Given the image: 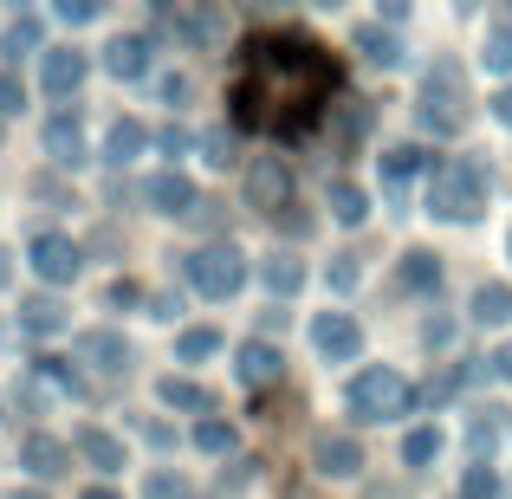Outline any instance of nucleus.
I'll use <instances>...</instances> for the list:
<instances>
[{
	"mask_svg": "<svg viewBox=\"0 0 512 499\" xmlns=\"http://www.w3.org/2000/svg\"><path fill=\"white\" fill-rule=\"evenodd\" d=\"M338 59L305 33H266L247 46V72L234 85V117L260 137H305L338 98Z\"/></svg>",
	"mask_w": 512,
	"mask_h": 499,
	"instance_id": "obj_1",
	"label": "nucleus"
},
{
	"mask_svg": "<svg viewBox=\"0 0 512 499\" xmlns=\"http://www.w3.org/2000/svg\"><path fill=\"white\" fill-rule=\"evenodd\" d=\"M344 402H350V415H357V422H396V415L415 402V389H409V376H402V370H389V363H370V370L350 376Z\"/></svg>",
	"mask_w": 512,
	"mask_h": 499,
	"instance_id": "obj_2",
	"label": "nucleus"
},
{
	"mask_svg": "<svg viewBox=\"0 0 512 499\" xmlns=\"http://www.w3.org/2000/svg\"><path fill=\"white\" fill-rule=\"evenodd\" d=\"M487 208V175H480V163H441L435 182H428V214L435 221H474V214Z\"/></svg>",
	"mask_w": 512,
	"mask_h": 499,
	"instance_id": "obj_3",
	"label": "nucleus"
},
{
	"mask_svg": "<svg viewBox=\"0 0 512 499\" xmlns=\"http://www.w3.org/2000/svg\"><path fill=\"white\" fill-rule=\"evenodd\" d=\"M415 117H422V130H435V137H454V130L467 124V78H461V65H435V72L422 78Z\"/></svg>",
	"mask_w": 512,
	"mask_h": 499,
	"instance_id": "obj_4",
	"label": "nucleus"
},
{
	"mask_svg": "<svg viewBox=\"0 0 512 499\" xmlns=\"http://www.w3.org/2000/svg\"><path fill=\"white\" fill-rule=\"evenodd\" d=\"M188 286H195L201 299H234V292L247 286V253L227 247V240L195 247V253H188Z\"/></svg>",
	"mask_w": 512,
	"mask_h": 499,
	"instance_id": "obj_5",
	"label": "nucleus"
},
{
	"mask_svg": "<svg viewBox=\"0 0 512 499\" xmlns=\"http://www.w3.org/2000/svg\"><path fill=\"white\" fill-rule=\"evenodd\" d=\"M26 260H33V273H39V286H72L78 279V247L65 234H46V227H39L33 234V247H26Z\"/></svg>",
	"mask_w": 512,
	"mask_h": 499,
	"instance_id": "obj_6",
	"label": "nucleus"
},
{
	"mask_svg": "<svg viewBox=\"0 0 512 499\" xmlns=\"http://www.w3.org/2000/svg\"><path fill=\"white\" fill-rule=\"evenodd\" d=\"M39 150H46L59 169H78L85 163V117L78 111H52L46 130H39Z\"/></svg>",
	"mask_w": 512,
	"mask_h": 499,
	"instance_id": "obj_7",
	"label": "nucleus"
},
{
	"mask_svg": "<svg viewBox=\"0 0 512 499\" xmlns=\"http://www.w3.org/2000/svg\"><path fill=\"white\" fill-rule=\"evenodd\" d=\"M85 52L78 46H46L39 52V85H46V98H72L78 85H85Z\"/></svg>",
	"mask_w": 512,
	"mask_h": 499,
	"instance_id": "obj_8",
	"label": "nucleus"
},
{
	"mask_svg": "<svg viewBox=\"0 0 512 499\" xmlns=\"http://www.w3.org/2000/svg\"><path fill=\"white\" fill-rule=\"evenodd\" d=\"M286 195H292V175L279 156H253V169H247V201L253 208H266V214H279L286 208Z\"/></svg>",
	"mask_w": 512,
	"mask_h": 499,
	"instance_id": "obj_9",
	"label": "nucleus"
},
{
	"mask_svg": "<svg viewBox=\"0 0 512 499\" xmlns=\"http://www.w3.org/2000/svg\"><path fill=\"white\" fill-rule=\"evenodd\" d=\"M422 169H428V150H415V143H396V150L383 156V195L402 208V201H409V188L422 182Z\"/></svg>",
	"mask_w": 512,
	"mask_h": 499,
	"instance_id": "obj_10",
	"label": "nucleus"
},
{
	"mask_svg": "<svg viewBox=\"0 0 512 499\" xmlns=\"http://www.w3.org/2000/svg\"><path fill=\"white\" fill-rule=\"evenodd\" d=\"M312 344L325 350V357H357L363 331H357V318H350V312H318L312 318Z\"/></svg>",
	"mask_w": 512,
	"mask_h": 499,
	"instance_id": "obj_11",
	"label": "nucleus"
},
{
	"mask_svg": "<svg viewBox=\"0 0 512 499\" xmlns=\"http://www.w3.org/2000/svg\"><path fill=\"white\" fill-rule=\"evenodd\" d=\"M234 376H240L247 389H273L279 376H286V357H279L273 344H253V337H247V344H240V363H234Z\"/></svg>",
	"mask_w": 512,
	"mask_h": 499,
	"instance_id": "obj_12",
	"label": "nucleus"
},
{
	"mask_svg": "<svg viewBox=\"0 0 512 499\" xmlns=\"http://www.w3.org/2000/svg\"><path fill=\"white\" fill-rule=\"evenodd\" d=\"M104 72L111 78H150V39L143 33H117L104 46Z\"/></svg>",
	"mask_w": 512,
	"mask_h": 499,
	"instance_id": "obj_13",
	"label": "nucleus"
},
{
	"mask_svg": "<svg viewBox=\"0 0 512 499\" xmlns=\"http://www.w3.org/2000/svg\"><path fill=\"white\" fill-rule=\"evenodd\" d=\"M143 201H150L156 214H188V208H195V182H188V175H175V169H163V175H150V182H143Z\"/></svg>",
	"mask_w": 512,
	"mask_h": 499,
	"instance_id": "obj_14",
	"label": "nucleus"
},
{
	"mask_svg": "<svg viewBox=\"0 0 512 499\" xmlns=\"http://www.w3.org/2000/svg\"><path fill=\"white\" fill-rule=\"evenodd\" d=\"M312 461L325 467L331 480H350V474H363V448H357V435H318Z\"/></svg>",
	"mask_w": 512,
	"mask_h": 499,
	"instance_id": "obj_15",
	"label": "nucleus"
},
{
	"mask_svg": "<svg viewBox=\"0 0 512 499\" xmlns=\"http://www.w3.org/2000/svg\"><path fill=\"white\" fill-rule=\"evenodd\" d=\"M78 357H85L91 370H104V376H124V370H130V344H124L117 331H85Z\"/></svg>",
	"mask_w": 512,
	"mask_h": 499,
	"instance_id": "obj_16",
	"label": "nucleus"
},
{
	"mask_svg": "<svg viewBox=\"0 0 512 499\" xmlns=\"http://www.w3.org/2000/svg\"><path fill=\"white\" fill-rule=\"evenodd\" d=\"M150 150V130L137 124V117H117L111 130H104V163L111 169H124V163H137V156Z\"/></svg>",
	"mask_w": 512,
	"mask_h": 499,
	"instance_id": "obj_17",
	"label": "nucleus"
},
{
	"mask_svg": "<svg viewBox=\"0 0 512 499\" xmlns=\"http://www.w3.org/2000/svg\"><path fill=\"white\" fill-rule=\"evenodd\" d=\"M20 467H26L33 480H59V474H65V441L26 435V441H20Z\"/></svg>",
	"mask_w": 512,
	"mask_h": 499,
	"instance_id": "obj_18",
	"label": "nucleus"
},
{
	"mask_svg": "<svg viewBox=\"0 0 512 499\" xmlns=\"http://www.w3.org/2000/svg\"><path fill=\"white\" fill-rule=\"evenodd\" d=\"M78 454H85L98 474H117V467H124V441H117L111 428H78Z\"/></svg>",
	"mask_w": 512,
	"mask_h": 499,
	"instance_id": "obj_19",
	"label": "nucleus"
},
{
	"mask_svg": "<svg viewBox=\"0 0 512 499\" xmlns=\"http://www.w3.org/2000/svg\"><path fill=\"white\" fill-rule=\"evenodd\" d=\"M402 292H441V260H435V253H428V247H409V253H402Z\"/></svg>",
	"mask_w": 512,
	"mask_h": 499,
	"instance_id": "obj_20",
	"label": "nucleus"
},
{
	"mask_svg": "<svg viewBox=\"0 0 512 499\" xmlns=\"http://www.w3.org/2000/svg\"><path fill=\"white\" fill-rule=\"evenodd\" d=\"M357 52L376 65V72H396V65H402V46H396L389 26H357Z\"/></svg>",
	"mask_w": 512,
	"mask_h": 499,
	"instance_id": "obj_21",
	"label": "nucleus"
},
{
	"mask_svg": "<svg viewBox=\"0 0 512 499\" xmlns=\"http://www.w3.org/2000/svg\"><path fill=\"white\" fill-rule=\"evenodd\" d=\"M325 201H331V221H344V227H363V221H370V195H363L357 182H344V175L331 182Z\"/></svg>",
	"mask_w": 512,
	"mask_h": 499,
	"instance_id": "obj_22",
	"label": "nucleus"
},
{
	"mask_svg": "<svg viewBox=\"0 0 512 499\" xmlns=\"http://www.w3.org/2000/svg\"><path fill=\"white\" fill-rule=\"evenodd\" d=\"M260 279L279 292V299H286V292L305 286V260H299V253H266V260H260Z\"/></svg>",
	"mask_w": 512,
	"mask_h": 499,
	"instance_id": "obj_23",
	"label": "nucleus"
},
{
	"mask_svg": "<svg viewBox=\"0 0 512 499\" xmlns=\"http://www.w3.org/2000/svg\"><path fill=\"white\" fill-rule=\"evenodd\" d=\"M156 396H163L169 409H188V415H208L214 409V396L201 383H188V376H163V383H156Z\"/></svg>",
	"mask_w": 512,
	"mask_h": 499,
	"instance_id": "obj_24",
	"label": "nucleus"
},
{
	"mask_svg": "<svg viewBox=\"0 0 512 499\" xmlns=\"http://www.w3.org/2000/svg\"><path fill=\"white\" fill-rule=\"evenodd\" d=\"M26 337H59L65 331V305L59 299H46V292H39V299H26Z\"/></svg>",
	"mask_w": 512,
	"mask_h": 499,
	"instance_id": "obj_25",
	"label": "nucleus"
},
{
	"mask_svg": "<svg viewBox=\"0 0 512 499\" xmlns=\"http://www.w3.org/2000/svg\"><path fill=\"white\" fill-rule=\"evenodd\" d=\"M441 454V428L435 422H422V428H409L402 435V467H428Z\"/></svg>",
	"mask_w": 512,
	"mask_h": 499,
	"instance_id": "obj_26",
	"label": "nucleus"
},
{
	"mask_svg": "<svg viewBox=\"0 0 512 499\" xmlns=\"http://www.w3.org/2000/svg\"><path fill=\"white\" fill-rule=\"evenodd\" d=\"M474 318H480V325H506V318H512V286H500V279L480 286L474 292Z\"/></svg>",
	"mask_w": 512,
	"mask_h": 499,
	"instance_id": "obj_27",
	"label": "nucleus"
},
{
	"mask_svg": "<svg viewBox=\"0 0 512 499\" xmlns=\"http://www.w3.org/2000/svg\"><path fill=\"white\" fill-rule=\"evenodd\" d=\"M234 441H240V428H234V422H221V415L195 422V448H201V454H234Z\"/></svg>",
	"mask_w": 512,
	"mask_h": 499,
	"instance_id": "obj_28",
	"label": "nucleus"
},
{
	"mask_svg": "<svg viewBox=\"0 0 512 499\" xmlns=\"http://www.w3.org/2000/svg\"><path fill=\"white\" fill-rule=\"evenodd\" d=\"M214 350H221V331H214V325H195V331L175 337V357H182V363H208Z\"/></svg>",
	"mask_w": 512,
	"mask_h": 499,
	"instance_id": "obj_29",
	"label": "nucleus"
},
{
	"mask_svg": "<svg viewBox=\"0 0 512 499\" xmlns=\"http://www.w3.org/2000/svg\"><path fill=\"white\" fill-rule=\"evenodd\" d=\"M39 39H46V33H39V20H13V26H7V39H0V52H7V59H26Z\"/></svg>",
	"mask_w": 512,
	"mask_h": 499,
	"instance_id": "obj_30",
	"label": "nucleus"
},
{
	"mask_svg": "<svg viewBox=\"0 0 512 499\" xmlns=\"http://www.w3.org/2000/svg\"><path fill=\"white\" fill-rule=\"evenodd\" d=\"M195 150H201V163H208V169H227V163H234V137H227V130H208Z\"/></svg>",
	"mask_w": 512,
	"mask_h": 499,
	"instance_id": "obj_31",
	"label": "nucleus"
},
{
	"mask_svg": "<svg viewBox=\"0 0 512 499\" xmlns=\"http://www.w3.org/2000/svg\"><path fill=\"white\" fill-rule=\"evenodd\" d=\"M480 59H487V72H512V26H500V33L487 39V52H480Z\"/></svg>",
	"mask_w": 512,
	"mask_h": 499,
	"instance_id": "obj_32",
	"label": "nucleus"
},
{
	"mask_svg": "<svg viewBox=\"0 0 512 499\" xmlns=\"http://www.w3.org/2000/svg\"><path fill=\"white\" fill-rule=\"evenodd\" d=\"M98 7H104V0H52V13H59L65 26H85V20H98Z\"/></svg>",
	"mask_w": 512,
	"mask_h": 499,
	"instance_id": "obj_33",
	"label": "nucleus"
},
{
	"mask_svg": "<svg viewBox=\"0 0 512 499\" xmlns=\"http://www.w3.org/2000/svg\"><path fill=\"white\" fill-rule=\"evenodd\" d=\"M143 499H188V480H182V474H150Z\"/></svg>",
	"mask_w": 512,
	"mask_h": 499,
	"instance_id": "obj_34",
	"label": "nucleus"
},
{
	"mask_svg": "<svg viewBox=\"0 0 512 499\" xmlns=\"http://www.w3.org/2000/svg\"><path fill=\"white\" fill-rule=\"evenodd\" d=\"M13 111H26V91L13 72H0V117H13Z\"/></svg>",
	"mask_w": 512,
	"mask_h": 499,
	"instance_id": "obj_35",
	"label": "nucleus"
},
{
	"mask_svg": "<svg viewBox=\"0 0 512 499\" xmlns=\"http://www.w3.org/2000/svg\"><path fill=\"white\" fill-rule=\"evenodd\" d=\"M493 493H500L493 467H467V499H493Z\"/></svg>",
	"mask_w": 512,
	"mask_h": 499,
	"instance_id": "obj_36",
	"label": "nucleus"
},
{
	"mask_svg": "<svg viewBox=\"0 0 512 499\" xmlns=\"http://www.w3.org/2000/svg\"><path fill=\"white\" fill-rule=\"evenodd\" d=\"M156 98H163V104H188V78H182V72L156 78Z\"/></svg>",
	"mask_w": 512,
	"mask_h": 499,
	"instance_id": "obj_37",
	"label": "nucleus"
},
{
	"mask_svg": "<svg viewBox=\"0 0 512 499\" xmlns=\"http://www.w3.org/2000/svg\"><path fill=\"white\" fill-rule=\"evenodd\" d=\"M357 279H363V266H357V260H350V253H344V260L331 266V286H338V292H350V286H357Z\"/></svg>",
	"mask_w": 512,
	"mask_h": 499,
	"instance_id": "obj_38",
	"label": "nucleus"
},
{
	"mask_svg": "<svg viewBox=\"0 0 512 499\" xmlns=\"http://www.w3.org/2000/svg\"><path fill=\"white\" fill-rule=\"evenodd\" d=\"M487 363H493V376H500V383H512V344H500Z\"/></svg>",
	"mask_w": 512,
	"mask_h": 499,
	"instance_id": "obj_39",
	"label": "nucleus"
},
{
	"mask_svg": "<svg viewBox=\"0 0 512 499\" xmlns=\"http://www.w3.org/2000/svg\"><path fill=\"white\" fill-rule=\"evenodd\" d=\"M137 299H143V292L130 286V279H117V286H111V305H137Z\"/></svg>",
	"mask_w": 512,
	"mask_h": 499,
	"instance_id": "obj_40",
	"label": "nucleus"
},
{
	"mask_svg": "<svg viewBox=\"0 0 512 499\" xmlns=\"http://www.w3.org/2000/svg\"><path fill=\"white\" fill-rule=\"evenodd\" d=\"M493 117H500V124H506V130H512V85H506V91H500V98H493Z\"/></svg>",
	"mask_w": 512,
	"mask_h": 499,
	"instance_id": "obj_41",
	"label": "nucleus"
},
{
	"mask_svg": "<svg viewBox=\"0 0 512 499\" xmlns=\"http://www.w3.org/2000/svg\"><path fill=\"white\" fill-rule=\"evenodd\" d=\"M409 7L415 0H383V20H409Z\"/></svg>",
	"mask_w": 512,
	"mask_h": 499,
	"instance_id": "obj_42",
	"label": "nucleus"
},
{
	"mask_svg": "<svg viewBox=\"0 0 512 499\" xmlns=\"http://www.w3.org/2000/svg\"><path fill=\"white\" fill-rule=\"evenodd\" d=\"M13 286V260H7V253H0V292H7Z\"/></svg>",
	"mask_w": 512,
	"mask_h": 499,
	"instance_id": "obj_43",
	"label": "nucleus"
},
{
	"mask_svg": "<svg viewBox=\"0 0 512 499\" xmlns=\"http://www.w3.org/2000/svg\"><path fill=\"white\" fill-rule=\"evenodd\" d=\"M7 499H46V493H39V487H20V493H7Z\"/></svg>",
	"mask_w": 512,
	"mask_h": 499,
	"instance_id": "obj_44",
	"label": "nucleus"
},
{
	"mask_svg": "<svg viewBox=\"0 0 512 499\" xmlns=\"http://www.w3.org/2000/svg\"><path fill=\"white\" fill-rule=\"evenodd\" d=\"M85 499H117V493H111V487H91V493H85Z\"/></svg>",
	"mask_w": 512,
	"mask_h": 499,
	"instance_id": "obj_45",
	"label": "nucleus"
},
{
	"mask_svg": "<svg viewBox=\"0 0 512 499\" xmlns=\"http://www.w3.org/2000/svg\"><path fill=\"white\" fill-rule=\"evenodd\" d=\"M150 7H156V13H175V0H150Z\"/></svg>",
	"mask_w": 512,
	"mask_h": 499,
	"instance_id": "obj_46",
	"label": "nucleus"
},
{
	"mask_svg": "<svg viewBox=\"0 0 512 499\" xmlns=\"http://www.w3.org/2000/svg\"><path fill=\"white\" fill-rule=\"evenodd\" d=\"M318 7H344V0H318Z\"/></svg>",
	"mask_w": 512,
	"mask_h": 499,
	"instance_id": "obj_47",
	"label": "nucleus"
},
{
	"mask_svg": "<svg viewBox=\"0 0 512 499\" xmlns=\"http://www.w3.org/2000/svg\"><path fill=\"white\" fill-rule=\"evenodd\" d=\"M506 13H512V0H506Z\"/></svg>",
	"mask_w": 512,
	"mask_h": 499,
	"instance_id": "obj_48",
	"label": "nucleus"
},
{
	"mask_svg": "<svg viewBox=\"0 0 512 499\" xmlns=\"http://www.w3.org/2000/svg\"><path fill=\"white\" fill-rule=\"evenodd\" d=\"M292 499H305V493H292Z\"/></svg>",
	"mask_w": 512,
	"mask_h": 499,
	"instance_id": "obj_49",
	"label": "nucleus"
},
{
	"mask_svg": "<svg viewBox=\"0 0 512 499\" xmlns=\"http://www.w3.org/2000/svg\"><path fill=\"white\" fill-rule=\"evenodd\" d=\"M506 247H512V240H506Z\"/></svg>",
	"mask_w": 512,
	"mask_h": 499,
	"instance_id": "obj_50",
	"label": "nucleus"
}]
</instances>
